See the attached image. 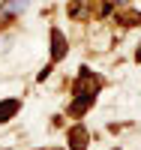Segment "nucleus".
Segmentation results:
<instances>
[{"label": "nucleus", "instance_id": "7ed1b4c3", "mask_svg": "<svg viewBox=\"0 0 141 150\" xmlns=\"http://www.w3.org/2000/svg\"><path fill=\"white\" fill-rule=\"evenodd\" d=\"M63 54H66V42H63V33L60 30H51V57L60 60Z\"/></svg>", "mask_w": 141, "mask_h": 150}, {"label": "nucleus", "instance_id": "f257e3e1", "mask_svg": "<svg viewBox=\"0 0 141 150\" xmlns=\"http://www.w3.org/2000/svg\"><path fill=\"white\" fill-rule=\"evenodd\" d=\"M93 96H96V93H78V99H75V102H72V108H69V114H72V117L84 114V111L93 105Z\"/></svg>", "mask_w": 141, "mask_h": 150}, {"label": "nucleus", "instance_id": "f03ea898", "mask_svg": "<svg viewBox=\"0 0 141 150\" xmlns=\"http://www.w3.org/2000/svg\"><path fill=\"white\" fill-rule=\"evenodd\" d=\"M69 144H72V150H87V129L84 126H75L69 132Z\"/></svg>", "mask_w": 141, "mask_h": 150}, {"label": "nucleus", "instance_id": "39448f33", "mask_svg": "<svg viewBox=\"0 0 141 150\" xmlns=\"http://www.w3.org/2000/svg\"><path fill=\"white\" fill-rule=\"evenodd\" d=\"M114 3H126V0H114Z\"/></svg>", "mask_w": 141, "mask_h": 150}, {"label": "nucleus", "instance_id": "20e7f679", "mask_svg": "<svg viewBox=\"0 0 141 150\" xmlns=\"http://www.w3.org/2000/svg\"><path fill=\"white\" fill-rule=\"evenodd\" d=\"M18 108H21L18 99H3V102H0V123H6L9 117H15Z\"/></svg>", "mask_w": 141, "mask_h": 150}]
</instances>
